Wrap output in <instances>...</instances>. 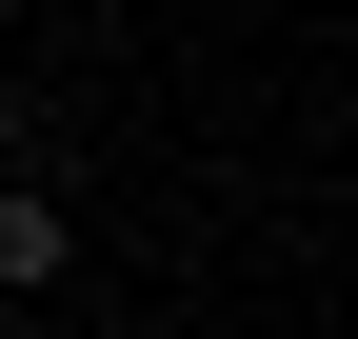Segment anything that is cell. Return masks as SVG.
<instances>
[{
  "label": "cell",
  "mask_w": 358,
  "mask_h": 339,
  "mask_svg": "<svg viewBox=\"0 0 358 339\" xmlns=\"http://www.w3.org/2000/svg\"><path fill=\"white\" fill-rule=\"evenodd\" d=\"M60 260H80V220H60V200L20 180V160H0V300H40V279H60Z\"/></svg>",
  "instance_id": "1"
},
{
  "label": "cell",
  "mask_w": 358,
  "mask_h": 339,
  "mask_svg": "<svg viewBox=\"0 0 358 339\" xmlns=\"http://www.w3.org/2000/svg\"><path fill=\"white\" fill-rule=\"evenodd\" d=\"M0 20H20V0H0Z\"/></svg>",
  "instance_id": "2"
},
{
  "label": "cell",
  "mask_w": 358,
  "mask_h": 339,
  "mask_svg": "<svg viewBox=\"0 0 358 339\" xmlns=\"http://www.w3.org/2000/svg\"><path fill=\"white\" fill-rule=\"evenodd\" d=\"M80 20H100V0H80Z\"/></svg>",
  "instance_id": "3"
}]
</instances>
